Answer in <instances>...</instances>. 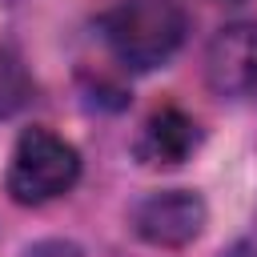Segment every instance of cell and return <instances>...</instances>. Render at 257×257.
Wrapping results in <instances>:
<instances>
[{"label":"cell","instance_id":"obj_3","mask_svg":"<svg viewBox=\"0 0 257 257\" xmlns=\"http://www.w3.org/2000/svg\"><path fill=\"white\" fill-rule=\"evenodd\" d=\"M209 209L193 189H161L133 205V233L157 249H181L201 237Z\"/></svg>","mask_w":257,"mask_h":257},{"label":"cell","instance_id":"obj_6","mask_svg":"<svg viewBox=\"0 0 257 257\" xmlns=\"http://www.w3.org/2000/svg\"><path fill=\"white\" fill-rule=\"evenodd\" d=\"M32 96V80L12 52H0V116H12Z\"/></svg>","mask_w":257,"mask_h":257},{"label":"cell","instance_id":"obj_8","mask_svg":"<svg viewBox=\"0 0 257 257\" xmlns=\"http://www.w3.org/2000/svg\"><path fill=\"white\" fill-rule=\"evenodd\" d=\"M225 257H257V217H253V225L225 249Z\"/></svg>","mask_w":257,"mask_h":257},{"label":"cell","instance_id":"obj_1","mask_svg":"<svg viewBox=\"0 0 257 257\" xmlns=\"http://www.w3.org/2000/svg\"><path fill=\"white\" fill-rule=\"evenodd\" d=\"M104 44L124 68L149 72L185 40V8L177 0H116L100 16Z\"/></svg>","mask_w":257,"mask_h":257},{"label":"cell","instance_id":"obj_9","mask_svg":"<svg viewBox=\"0 0 257 257\" xmlns=\"http://www.w3.org/2000/svg\"><path fill=\"white\" fill-rule=\"evenodd\" d=\"M221 4H237V0H221Z\"/></svg>","mask_w":257,"mask_h":257},{"label":"cell","instance_id":"obj_4","mask_svg":"<svg viewBox=\"0 0 257 257\" xmlns=\"http://www.w3.org/2000/svg\"><path fill=\"white\" fill-rule=\"evenodd\" d=\"M205 76L217 96H229V100L257 96V20L229 24L209 40Z\"/></svg>","mask_w":257,"mask_h":257},{"label":"cell","instance_id":"obj_7","mask_svg":"<svg viewBox=\"0 0 257 257\" xmlns=\"http://www.w3.org/2000/svg\"><path fill=\"white\" fill-rule=\"evenodd\" d=\"M20 257H84V249L64 237H44V241H32Z\"/></svg>","mask_w":257,"mask_h":257},{"label":"cell","instance_id":"obj_2","mask_svg":"<svg viewBox=\"0 0 257 257\" xmlns=\"http://www.w3.org/2000/svg\"><path fill=\"white\" fill-rule=\"evenodd\" d=\"M80 177V153L52 128H24L8 161V197L16 205H44L68 193Z\"/></svg>","mask_w":257,"mask_h":257},{"label":"cell","instance_id":"obj_5","mask_svg":"<svg viewBox=\"0 0 257 257\" xmlns=\"http://www.w3.org/2000/svg\"><path fill=\"white\" fill-rule=\"evenodd\" d=\"M197 145H201L197 120L185 116L181 108H161L145 120L141 141H137V157L145 165H181Z\"/></svg>","mask_w":257,"mask_h":257}]
</instances>
